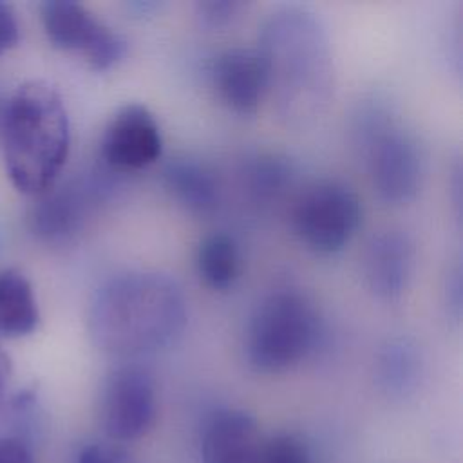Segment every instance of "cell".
I'll list each match as a JSON object with an SVG mask.
<instances>
[{
    "mask_svg": "<svg viewBox=\"0 0 463 463\" xmlns=\"http://www.w3.org/2000/svg\"><path fill=\"white\" fill-rule=\"evenodd\" d=\"M255 51L268 96L288 125H309L322 116L333 96L335 69L327 33L313 13L293 5L275 9L259 31Z\"/></svg>",
    "mask_w": 463,
    "mask_h": 463,
    "instance_id": "1",
    "label": "cell"
},
{
    "mask_svg": "<svg viewBox=\"0 0 463 463\" xmlns=\"http://www.w3.org/2000/svg\"><path fill=\"white\" fill-rule=\"evenodd\" d=\"M320 335L322 322L313 300L298 289H277L250 317L246 360L259 373L288 371L317 349Z\"/></svg>",
    "mask_w": 463,
    "mask_h": 463,
    "instance_id": "4",
    "label": "cell"
},
{
    "mask_svg": "<svg viewBox=\"0 0 463 463\" xmlns=\"http://www.w3.org/2000/svg\"><path fill=\"white\" fill-rule=\"evenodd\" d=\"M420 371V353L416 345L405 338H391L378 353V374L387 387H409Z\"/></svg>",
    "mask_w": 463,
    "mask_h": 463,
    "instance_id": "17",
    "label": "cell"
},
{
    "mask_svg": "<svg viewBox=\"0 0 463 463\" xmlns=\"http://www.w3.org/2000/svg\"><path fill=\"white\" fill-rule=\"evenodd\" d=\"M414 246L398 230L373 235L362 255V275L369 291L382 300H398L409 286Z\"/></svg>",
    "mask_w": 463,
    "mask_h": 463,
    "instance_id": "11",
    "label": "cell"
},
{
    "mask_svg": "<svg viewBox=\"0 0 463 463\" xmlns=\"http://www.w3.org/2000/svg\"><path fill=\"white\" fill-rule=\"evenodd\" d=\"M40 313L27 277L16 269L0 271V336L16 338L33 333Z\"/></svg>",
    "mask_w": 463,
    "mask_h": 463,
    "instance_id": "15",
    "label": "cell"
},
{
    "mask_svg": "<svg viewBox=\"0 0 463 463\" xmlns=\"http://www.w3.org/2000/svg\"><path fill=\"white\" fill-rule=\"evenodd\" d=\"M262 439L259 423L250 412L215 411L203 430L201 463H253Z\"/></svg>",
    "mask_w": 463,
    "mask_h": 463,
    "instance_id": "13",
    "label": "cell"
},
{
    "mask_svg": "<svg viewBox=\"0 0 463 463\" xmlns=\"http://www.w3.org/2000/svg\"><path fill=\"white\" fill-rule=\"evenodd\" d=\"M212 85L219 99L233 112L255 114L268 96L266 72L255 49H228L210 67Z\"/></svg>",
    "mask_w": 463,
    "mask_h": 463,
    "instance_id": "12",
    "label": "cell"
},
{
    "mask_svg": "<svg viewBox=\"0 0 463 463\" xmlns=\"http://www.w3.org/2000/svg\"><path fill=\"white\" fill-rule=\"evenodd\" d=\"M253 463H311L306 445L293 434L262 439Z\"/></svg>",
    "mask_w": 463,
    "mask_h": 463,
    "instance_id": "19",
    "label": "cell"
},
{
    "mask_svg": "<svg viewBox=\"0 0 463 463\" xmlns=\"http://www.w3.org/2000/svg\"><path fill=\"white\" fill-rule=\"evenodd\" d=\"M0 463H36L33 450L16 438H0Z\"/></svg>",
    "mask_w": 463,
    "mask_h": 463,
    "instance_id": "23",
    "label": "cell"
},
{
    "mask_svg": "<svg viewBox=\"0 0 463 463\" xmlns=\"http://www.w3.org/2000/svg\"><path fill=\"white\" fill-rule=\"evenodd\" d=\"M18 42V20L13 7L0 2V56Z\"/></svg>",
    "mask_w": 463,
    "mask_h": 463,
    "instance_id": "22",
    "label": "cell"
},
{
    "mask_svg": "<svg viewBox=\"0 0 463 463\" xmlns=\"http://www.w3.org/2000/svg\"><path fill=\"white\" fill-rule=\"evenodd\" d=\"M239 9H241L239 2L213 0V2H199L195 13H197L201 25L217 29V27H224L230 22H233L235 16L239 14Z\"/></svg>",
    "mask_w": 463,
    "mask_h": 463,
    "instance_id": "20",
    "label": "cell"
},
{
    "mask_svg": "<svg viewBox=\"0 0 463 463\" xmlns=\"http://www.w3.org/2000/svg\"><path fill=\"white\" fill-rule=\"evenodd\" d=\"M156 414V383L143 365L123 364L109 373L99 396V420L110 439L143 438L152 429Z\"/></svg>",
    "mask_w": 463,
    "mask_h": 463,
    "instance_id": "8",
    "label": "cell"
},
{
    "mask_svg": "<svg viewBox=\"0 0 463 463\" xmlns=\"http://www.w3.org/2000/svg\"><path fill=\"white\" fill-rule=\"evenodd\" d=\"M11 376H13V364L11 358L7 356V353L4 349H0V405L5 400L9 383H11Z\"/></svg>",
    "mask_w": 463,
    "mask_h": 463,
    "instance_id": "24",
    "label": "cell"
},
{
    "mask_svg": "<svg viewBox=\"0 0 463 463\" xmlns=\"http://www.w3.org/2000/svg\"><path fill=\"white\" fill-rule=\"evenodd\" d=\"M7 103V101H5ZM5 103H0V132H2V123H4V112H5Z\"/></svg>",
    "mask_w": 463,
    "mask_h": 463,
    "instance_id": "25",
    "label": "cell"
},
{
    "mask_svg": "<svg viewBox=\"0 0 463 463\" xmlns=\"http://www.w3.org/2000/svg\"><path fill=\"white\" fill-rule=\"evenodd\" d=\"M163 150V136L154 114L141 103L119 107L109 119L101 137V157L116 172L141 170L156 163Z\"/></svg>",
    "mask_w": 463,
    "mask_h": 463,
    "instance_id": "9",
    "label": "cell"
},
{
    "mask_svg": "<svg viewBox=\"0 0 463 463\" xmlns=\"http://www.w3.org/2000/svg\"><path fill=\"white\" fill-rule=\"evenodd\" d=\"M246 179L257 199H273L291 179V168L277 156H260L248 166Z\"/></svg>",
    "mask_w": 463,
    "mask_h": 463,
    "instance_id": "18",
    "label": "cell"
},
{
    "mask_svg": "<svg viewBox=\"0 0 463 463\" xmlns=\"http://www.w3.org/2000/svg\"><path fill=\"white\" fill-rule=\"evenodd\" d=\"M107 192L109 181L94 175L74 179L49 192L34 212L36 232L47 241H71L83 230Z\"/></svg>",
    "mask_w": 463,
    "mask_h": 463,
    "instance_id": "10",
    "label": "cell"
},
{
    "mask_svg": "<svg viewBox=\"0 0 463 463\" xmlns=\"http://www.w3.org/2000/svg\"><path fill=\"white\" fill-rule=\"evenodd\" d=\"M76 463H137L125 450L107 445V443H90L83 447L76 458Z\"/></svg>",
    "mask_w": 463,
    "mask_h": 463,
    "instance_id": "21",
    "label": "cell"
},
{
    "mask_svg": "<svg viewBox=\"0 0 463 463\" xmlns=\"http://www.w3.org/2000/svg\"><path fill=\"white\" fill-rule=\"evenodd\" d=\"M197 271L212 289H228L241 273V251L228 233H212L197 250Z\"/></svg>",
    "mask_w": 463,
    "mask_h": 463,
    "instance_id": "16",
    "label": "cell"
},
{
    "mask_svg": "<svg viewBox=\"0 0 463 463\" xmlns=\"http://www.w3.org/2000/svg\"><path fill=\"white\" fill-rule=\"evenodd\" d=\"M40 18L54 47L80 54L96 71L114 67L127 52L125 38L78 2H43L40 5Z\"/></svg>",
    "mask_w": 463,
    "mask_h": 463,
    "instance_id": "7",
    "label": "cell"
},
{
    "mask_svg": "<svg viewBox=\"0 0 463 463\" xmlns=\"http://www.w3.org/2000/svg\"><path fill=\"white\" fill-rule=\"evenodd\" d=\"M362 222L358 195L344 183L318 181L307 186L291 208V228L313 253L333 255L344 250Z\"/></svg>",
    "mask_w": 463,
    "mask_h": 463,
    "instance_id": "6",
    "label": "cell"
},
{
    "mask_svg": "<svg viewBox=\"0 0 463 463\" xmlns=\"http://www.w3.org/2000/svg\"><path fill=\"white\" fill-rule=\"evenodd\" d=\"M0 134L5 170L16 190L45 194L69 156L71 128L60 92L43 80L18 85L5 103Z\"/></svg>",
    "mask_w": 463,
    "mask_h": 463,
    "instance_id": "3",
    "label": "cell"
},
{
    "mask_svg": "<svg viewBox=\"0 0 463 463\" xmlns=\"http://www.w3.org/2000/svg\"><path fill=\"white\" fill-rule=\"evenodd\" d=\"M163 183L170 195L195 215H212L219 206L221 190L215 175L194 159L168 161L163 168Z\"/></svg>",
    "mask_w": 463,
    "mask_h": 463,
    "instance_id": "14",
    "label": "cell"
},
{
    "mask_svg": "<svg viewBox=\"0 0 463 463\" xmlns=\"http://www.w3.org/2000/svg\"><path fill=\"white\" fill-rule=\"evenodd\" d=\"M362 146L374 192L385 203L411 201L423 177V156L416 137L382 112L362 125Z\"/></svg>",
    "mask_w": 463,
    "mask_h": 463,
    "instance_id": "5",
    "label": "cell"
},
{
    "mask_svg": "<svg viewBox=\"0 0 463 463\" xmlns=\"http://www.w3.org/2000/svg\"><path fill=\"white\" fill-rule=\"evenodd\" d=\"M186 326L181 286L159 271H125L99 286L89 307V333L105 353L136 358L175 342Z\"/></svg>",
    "mask_w": 463,
    "mask_h": 463,
    "instance_id": "2",
    "label": "cell"
}]
</instances>
